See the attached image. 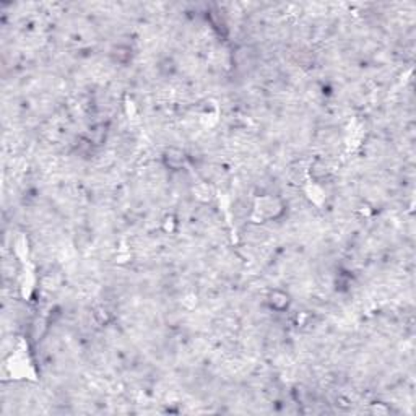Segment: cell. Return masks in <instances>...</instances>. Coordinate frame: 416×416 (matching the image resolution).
Returning a JSON list of instances; mask_svg holds the SVG:
<instances>
[{
  "label": "cell",
  "instance_id": "6da1fadb",
  "mask_svg": "<svg viewBox=\"0 0 416 416\" xmlns=\"http://www.w3.org/2000/svg\"><path fill=\"white\" fill-rule=\"evenodd\" d=\"M265 306L269 308L274 314H288L291 306H293L295 299L293 296L290 295V291H286L283 288H270L265 295Z\"/></svg>",
  "mask_w": 416,
  "mask_h": 416
},
{
  "label": "cell",
  "instance_id": "7a4b0ae2",
  "mask_svg": "<svg viewBox=\"0 0 416 416\" xmlns=\"http://www.w3.org/2000/svg\"><path fill=\"white\" fill-rule=\"evenodd\" d=\"M161 165L171 172H179L187 170L189 166V158L186 150L176 145H166L161 151Z\"/></svg>",
  "mask_w": 416,
  "mask_h": 416
}]
</instances>
